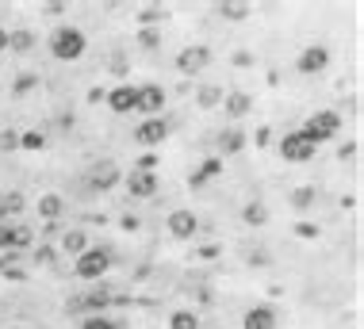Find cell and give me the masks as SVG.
<instances>
[{
	"instance_id": "cell-1",
	"label": "cell",
	"mask_w": 364,
	"mask_h": 329,
	"mask_svg": "<svg viewBox=\"0 0 364 329\" xmlns=\"http://www.w3.org/2000/svg\"><path fill=\"white\" fill-rule=\"evenodd\" d=\"M46 46H50V54L58 57V62H77V57L88 50V38H85V31H80V27H69V23H66V27L54 31Z\"/></svg>"
},
{
	"instance_id": "cell-2",
	"label": "cell",
	"mask_w": 364,
	"mask_h": 329,
	"mask_svg": "<svg viewBox=\"0 0 364 329\" xmlns=\"http://www.w3.org/2000/svg\"><path fill=\"white\" fill-rule=\"evenodd\" d=\"M108 268H111V253L100 249V245H88L77 257L73 272H77V279H100V276H108Z\"/></svg>"
},
{
	"instance_id": "cell-3",
	"label": "cell",
	"mask_w": 364,
	"mask_h": 329,
	"mask_svg": "<svg viewBox=\"0 0 364 329\" xmlns=\"http://www.w3.org/2000/svg\"><path fill=\"white\" fill-rule=\"evenodd\" d=\"M337 130H342V115H337V111H314L311 119H307L303 134L311 138L314 146H322V142H330Z\"/></svg>"
},
{
	"instance_id": "cell-4",
	"label": "cell",
	"mask_w": 364,
	"mask_h": 329,
	"mask_svg": "<svg viewBox=\"0 0 364 329\" xmlns=\"http://www.w3.org/2000/svg\"><path fill=\"white\" fill-rule=\"evenodd\" d=\"M314 153H318V146L311 142V138L303 134V130H291V134L280 138V158L291 161V164H303V161H311Z\"/></svg>"
},
{
	"instance_id": "cell-5",
	"label": "cell",
	"mask_w": 364,
	"mask_h": 329,
	"mask_svg": "<svg viewBox=\"0 0 364 329\" xmlns=\"http://www.w3.org/2000/svg\"><path fill=\"white\" fill-rule=\"evenodd\" d=\"M207 65H211V50H207V46H184V50L176 54V69H181L184 77H200Z\"/></svg>"
},
{
	"instance_id": "cell-6",
	"label": "cell",
	"mask_w": 364,
	"mask_h": 329,
	"mask_svg": "<svg viewBox=\"0 0 364 329\" xmlns=\"http://www.w3.org/2000/svg\"><path fill=\"white\" fill-rule=\"evenodd\" d=\"M326 65H330V50H326L322 43H314V46H307V50H299V57H295V69L303 73V77H318Z\"/></svg>"
},
{
	"instance_id": "cell-7",
	"label": "cell",
	"mask_w": 364,
	"mask_h": 329,
	"mask_svg": "<svg viewBox=\"0 0 364 329\" xmlns=\"http://www.w3.org/2000/svg\"><path fill=\"white\" fill-rule=\"evenodd\" d=\"M161 111H165V88L161 85H139V115L146 119H161Z\"/></svg>"
},
{
	"instance_id": "cell-8",
	"label": "cell",
	"mask_w": 364,
	"mask_h": 329,
	"mask_svg": "<svg viewBox=\"0 0 364 329\" xmlns=\"http://www.w3.org/2000/svg\"><path fill=\"white\" fill-rule=\"evenodd\" d=\"M104 100H108V108L115 115H131V111H139V88L134 85H115L111 92H104Z\"/></svg>"
},
{
	"instance_id": "cell-9",
	"label": "cell",
	"mask_w": 364,
	"mask_h": 329,
	"mask_svg": "<svg viewBox=\"0 0 364 329\" xmlns=\"http://www.w3.org/2000/svg\"><path fill=\"white\" fill-rule=\"evenodd\" d=\"M165 138H169V122L165 119H142L139 130H134V142L146 146V150H158Z\"/></svg>"
},
{
	"instance_id": "cell-10",
	"label": "cell",
	"mask_w": 364,
	"mask_h": 329,
	"mask_svg": "<svg viewBox=\"0 0 364 329\" xmlns=\"http://www.w3.org/2000/svg\"><path fill=\"white\" fill-rule=\"evenodd\" d=\"M165 230H169V234L176 237V241H188V237H196V230H200V218L192 215L188 207H176L173 215H169Z\"/></svg>"
},
{
	"instance_id": "cell-11",
	"label": "cell",
	"mask_w": 364,
	"mask_h": 329,
	"mask_svg": "<svg viewBox=\"0 0 364 329\" xmlns=\"http://www.w3.org/2000/svg\"><path fill=\"white\" fill-rule=\"evenodd\" d=\"M119 180H123V172H119L115 161H96L92 169H88V184H92L96 192H111Z\"/></svg>"
},
{
	"instance_id": "cell-12",
	"label": "cell",
	"mask_w": 364,
	"mask_h": 329,
	"mask_svg": "<svg viewBox=\"0 0 364 329\" xmlns=\"http://www.w3.org/2000/svg\"><path fill=\"white\" fill-rule=\"evenodd\" d=\"M241 326H246V329H276V326H280V310L269 307V302H257V307L246 310Z\"/></svg>"
},
{
	"instance_id": "cell-13",
	"label": "cell",
	"mask_w": 364,
	"mask_h": 329,
	"mask_svg": "<svg viewBox=\"0 0 364 329\" xmlns=\"http://www.w3.org/2000/svg\"><path fill=\"white\" fill-rule=\"evenodd\" d=\"M127 192L134 195V200H150L153 192H158V172H146V169H134L131 176H123Z\"/></svg>"
},
{
	"instance_id": "cell-14",
	"label": "cell",
	"mask_w": 364,
	"mask_h": 329,
	"mask_svg": "<svg viewBox=\"0 0 364 329\" xmlns=\"http://www.w3.org/2000/svg\"><path fill=\"white\" fill-rule=\"evenodd\" d=\"M23 245H31V230L27 226H12V222H0V249L20 253Z\"/></svg>"
},
{
	"instance_id": "cell-15",
	"label": "cell",
	"mask_w": 364,
	"mask_h": 329,
	"mask_svg": "<svg viewBox=\"0 0 364 329\" xmlns=\"http://www.w3.org/2000/svg\"><path fill=\"white\" fill-rule=\"evenodd\" d=\"M223 111L230 115V119H241V115L253 111V96L249 92H226L223 96Z\"/></svg>"
},
{
	"instance_id": "cell-16",
	"label": "cell",
	"mask_w": 364,
	"mask_h": 329,
	"mask_svg": "<svg viewBox=\"0 0 364 329\" xmlns=\"http://www.w3.org/2000/svg\"><path fill=\"white\" fill-rule=\"evenodd\" d=\"M241 150H246V130L230 127V130L218 134V153H223V158H234V153H241Z\"/></svg>"
},
{
	"instance_id": "cell-17",
	"label": "cell",
	"mask_w": 364,
	"mask_h": 329,
	"mask_svg": "<svg viewBox=\"0 0 364 329\" xmlns=\"http://www.w3.org/2000/svg\"><path fill=\"white\" fill-rule=\"evenodd\" d=\"M111 302V291L108 287H100V291H88L85 299L73 302V310H88V314H104V307Z\"/></svg>"
},
{
	"instance_id": "cell-18",
	"label": "cell",
	"mask_w": 364,
	"mask_h": 329,
	"mask_svg": "<svg viewBox=\"0 0 364 329\" xmlns=\"http://www.w3.org/2000/svg\"><path fill=\"white\" fill-rule=\"evenodd\" d=\"M35 31H27V27H15V31H8V50L12 54H31L35 50Z\"/></svg>"
},
{
	"instance_id": "cell-19",
	"label": "cell",
	"mask_w": 364,
	"mask_h": 329,
	"mask_svg": "<svg viewBox=\"0 0 364 329\" xmlns=\"http://www.w3.org/2000/svg\"><path fill=\"white\" fill-rule=\"evenodd\" d=\"M249 12H253V8L241 4V0H223V4H215V15H218V20H230V23L249 20Z\"/></svg>"
},
{
	"instance_id": "cell-20",
	"label": "cell",
	"mask_w": 364,
	"mask_h": 329,
	"mask_svg": "<svg viewBox=\"0 0 364 329\" xmlns=\"http://www.w3.org/2000/svg\"><path fill=\"white\" fill-rule=\"evenodd\" d=\"M38 215H43L46 222H58L62 215H66V200H62L58 192H46L43 200H38Z\"/></svg>"
},
{
	"instance_id": "cell-21",
	"label": "cell",
	"mask_w": 364,
	"mask_h": 329,
	"mask_svg": "<svg viewBox=\"0 0 364 329\" xmlns=\"http://www.w3.org/2000/svg\"><path fill=\"white\" fill-rule=\"evenodd\" d=\"M85 249H88V234H85V230H69V234H62V253L80 257Z\"/></svg>"
},
{
	"instance_id": "cell-22",
	"label": "cell",
	"mask_w": 364,
	"mask_h": 329,
	"mask_svg": "<svg viewBox=\"0 0 364 329\" xmlns=\"http://www.w3.org/2000/svg\"><path fill=\"white\" fill-rule=\"evenodd\" d=\"M218 172H223V158H207L204 164H200V172H196V176L188 180V184H192V188H204L207 180H215V176H218Z\"/></svg>"
},
{
	"instance_id": "cell-23",
	"label": "cell",
	"mask_w": 364,
	"mask_h": 329,
	"mask_svg": "<svg viewBox=\"0 0 364 329\" xmlns=\"http://www.w3.org/2000/svg\"><path fill=\"white\" fill-rule=\"evenodd\" d=\"M314 200H318V192H314L311 184L295 188V192L288 195V203H291V207H295V211H311V207H314Z\"/></svg>"
},
{
	"instance_id": "cell-24",
	"label": "cell",
	"mask_w": 364,
	"mask_h": 329,
	"mask_svg": "<svg viewBox=\"0 0 364 329\" xmlns=\"http://www.w3.org/2000/svg\"><path fill=\"white\" fill-rule=\"evenodd\" d=\"M23 211V195L20 192H0V222H8L12 215Z\"/></svg>"
},
{
	"instance_id": "cell-25",
	"label": "cell",
	"mask_w": 364,
	"mask_h": 329,
	"mask_svg": "<svg viewBox=\"0 0 364 329\" xmlns=\"http://www.w3.org/2000/svg\"><path fill=\"white\" fill-rule=\"evenodd\" d=\"M169 329H200V314L196 310H176V314H169Z\"/></svg>"
},
{
	"instance_id": "cell-26",
	"label": "cell",
	"mask_w": 364,
	"mask_h": 329,
	"mask_svg": "<svg viewBox=\"0 0 364 329\" xmlns=\"http://www.w3.org/2000/svg\"><path fill=\"white\" fill-rule=\"evenodd\" d=\"M241 218H246L249 226H265V222H269V207H265V203H246V207H241Z\"/></svg>"
},
{
	"instance_id": "cell-27",
	"label": "cell",
	"mask_w": 364,
	"mask_h": 329,
	"mask_svg": "<svg viewBox=\"0 0 364 329\" xmlns=\"http://www.w3.org/2000/svg\"><path fill=\"white\" fill-rule=\"evenodd\" d=\"M196 104H200V108H204V111H211L215 104H223V88H215V85H204V88H200V92H196Z\"/></svg>"
},
{
	"instance_id": "cell-28",
	"label": "cell",
	"mask_w": 364,
	"mask_h": 329,
	"mask_svg": "<svg viewBox=\"0 0 364 329\" xmlns=\"http://www.w3.org/2000/svg\"><path fill=\"white\" fill-rule=\"evenodd\" d=\"M169 20V8H142L139 12V23L142 27H158V23Z\"/></svg>"
},
{
	"instance_id": "cell-29",
	"label": "cell",
	"mask_w": 364,
	"mask_h": 329,
	"mask_svg": "<svg viewBox=\"0 0 364 329\" xmlns=\"http://www.w3.org/2000/svg\"><path fill=\"white\" fill-rule=\"evenodd\" d=\"M77 329H119V322H111L108 314H88Z\"/></svg>"
},
{
	"instance_id": "cell-30",
	"label": "cell",
	"mask_w": 364,
	"mask_h": 329,
	"mask_svg": "<svg viewBox=\"0 0 364 329\" xmlns=\"http://www.w3.org/2000/svg\"><path fill=\"white\" fill-rule=\"evenodd\" d=\"M43 146H46V134H38V130L20 134V150H43Z\"/></svg>"
},
{
	"instance_id": "cell-31",
	"label": "cell",
	"mask_w": 364,
	"mask_h": 329,
	"mask_svg": "<svg viewBox=\"0 0 364 329\" xmlns=\"http://www.w3.org/2000/svg\"><path fill=\"white\" fill-rule=\"evenodd\" d=\"M139 46H146V50H153V46H161V31H153V27H142V35H139Z\"/></svg>"
},
{
	"instance_id": "cell-32",
	"label": "cell",
	"mask_w": 364,
	"mask_h": 329,
	"mask_svg": "<svg viewBox=\"0 0 364 329\" xmlns=\"http://www.w3.org/2000/svg\"><path fill=\"white\" fill-rule=\"evenodd\" d=\"M35 85H38V77H35V73H23V77L15 80V88H12V92H15V96H23V92H31Z\"/></svg>"
},
{
	"instance_id": "cell-33",
	"label": "cell",
	"mask_w": 364,
	"mask_h": 329,
	"mask_svg": "<svg viewBox=\"0 0 364 329\" xmlns=\"http://www.w3.org/2000/svg\"><path fill=\"white\" fill-rule=\"evenodd\" d=\"M0 150H20V134H15V130H4V134H0Z\"/></svg>"
},
{
	"instance_id": "cell-34",
	"label": "cell",
	"mask_w": 364,
	"mask_h": 329,
	"mask_svg": "<svg viewBox=\"0 0 364 329\" xmlns=\"http://www.w3.org/2000/svg\"><path fill=\"white\" fill-rule=\"evenodd\" d=\"M295 234H299V237H318V226H314V222H299Z\"/></svg>"
},
{
	"instance_id": "cell-35",
	"label": "cell",
	"mask_w": 364,
	"mask_h": 329,
	"mask_svg": "<svg viewBox=\"0 0 364 329\" xmlns=\"http://www.w3.org/2000/svg\"><path fill=\"white\" fill-rule=\"evenodd\" d=\"M35 260H38V265H54V249H46V245H38V249H35Z\"/></svg>"
},
{
	"instance_id": "cell-36",
	"label": "cell",
	"mask_w": 364,
	"mask_h": 329,
	"mask_svg": "<svg viewBox=\"0 0 364 329\" xmlns=\"http://www.w3.org/2000/svg\"><path fill=\"white\" fill-rule=\"evenodd\" d=\"M353 153H357V142H345V146H337V158H353Z\"/></svg>"
},
{
	"instance_id": "cell-37",
	"label": "cell",
	"mask_w": 364,
	"mask_h": 329,
	"mask_svg": "<svg viewBox=\"0 0 364 329\" xmlns=\"http://www.w3.org/2000/svg\"><path fill=\"white\" fill-rule=\"evenodd\" d=\"M139 226H142V222L134 218V215H123V230H127V234H134V230H139Z\"/></svg>"
},
{
	"instance_id": "cell-38",
	"label": "cell",
	"mask_w": 364,
	"mask_h": 329,
	"mask_svg": "<svg viewBox=\"0 0 364 329\" xmlns=\"http://www.w3.org/2000/svg\"><path fill=\"white\" fill-rule=\"evenodd\" d=\"M8 50V27H0V54Z\"/></svg>"
}]
</instances>
